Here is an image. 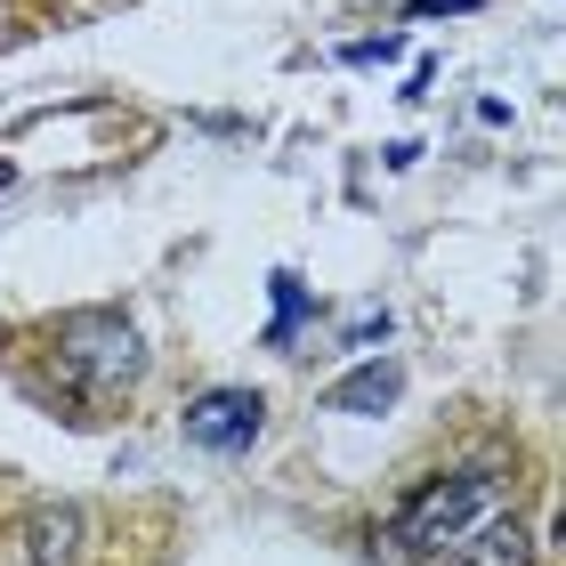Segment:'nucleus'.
Segmentation results:
<instances>
[{"label":"nucleus","instance_id":"nucleus-1","mask_svg":"<svg viewBox=\"0 0 566 566\" xmlns=\"http://www.w3.org/2000/svg\"><path fill=\"white\" fill-rule=\"evenodd\" d=\"M510 485L502 470H453V478H429L413 502L389 518V558H453L470 534H485L502 518Z\"/></svg>","mask_w":566,"mask_h":566},{"label":"nucleus","instance_id":"nucleus-2","mask_svg":"<svg viewBox=\"0 0 566 566\" xmlns=\"http://www.w3.org/2000/svg\"><path fill=\"white\" fill-rule=\"evenodd\" d=\"M57 365H65V380L82 397H114V389L138 380L146 348H138V332L122 316H65L57 324Z\"/></svg>","mask_w":566,"mask_h":566},{"label":"nucleus","instance_id":"nucleus-3","mask_svg":"<svg viewBox=\"0 0 566 566\" xmlns=\"http://www.w3.org/2000/svg\"><path fill=\"white\" fill-rule=\"evenodd\" d=\"M260 421H268V405L251 397V389H202L187 405V446H202V453H243L251 437H260Z\"/></svg>","mask_w":566,"mask_h":566},{"label":"nucleus","instance_id":"nucleus-4","mask_svg":"<svg viewBox=\"0 0 566 566\" xmlns=\"http://www.w3.org/2000/svg\"><path fill=\"white\" fill-rule=\"evenodd\" d=\"M405 397V365H389V356H373V365H356L348 380H332V397H324V413H348V421H373V413H389V405Z\"/></svg>","mask_w":566,"mask_h":566},{"label":"nucleus","instance_id":"nucleus-5","mask_svg":"<svg viewBox=\"0 0 566 566\" xmlns=\"http://www.w3.org/2000/svg\"><path fill=\"white\" fill-rule=\"evenodd\" d=\"M73 534H82V518H73V510H33L24 543H33V558H41V566H57V558H73Z\"/></svg>","mask_w":566,"mask_h":566},{"label":"nucleus","instance_id":"nucleus-6","mask_svg":"<svg viewBox=\"0 0 566 566\" xmlns=\"http://www.w3.org/2000/svg\"><path fill=\"white\" fill-rule=\"evenodd\" d=\"M453 558H461V566H526V534H518V526H485V534H470Z\"/></svg>","mask_w":566,"mask_h":566},{"label":"nucleus","instance_id":"nucleus-7","mask_svg":"<svg viewBox=\"0 0 566 566\" xmlns=\"http://www.w3.org/2000/svg\"><path fill=\"white\" fill-rule=\"evenodd\" d=\"M300 316H307V292H300V275L283 268V275H275V332H268V340L283 348V340H292V324H300Z\"/></svg>","mask_w":566,"mask_h":566},{"label":"nucleus","instance_id":"nucleus-8","mask_svg":"<svg viewBox=\"0 0 566 566\" xmlns=\"http://www.w3.org/2000/svg\"><path fill=\"white\" fill-rule=\"evenodd\" d=\"M446 9H478V0H413V17H446Z\"/></svg>","mask_w":566,"mask_h":566},{"label":"nucleus","instance_id":"nucleus-9","mask_svg":"<svg viewBox=\"0 0 566 566\" xmlns=\"http://www.w3.org/2000/svg\"><path fill=\"white\" fill-rule=\"evenodd\" d=\"M9 178H17V170H9V163H0V195H9Z\"/></svg>","mask_w":566,"mask_h":566}]
</instances>
